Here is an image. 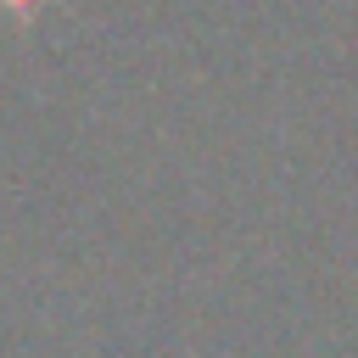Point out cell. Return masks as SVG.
<instances>
[{
	"mask_svg": "<svg viewBox=\"0 0 358 358\" xmlns=\"http://www.w3.org/2000/svg\"><path fill=\"white\" fill-rule=\"evenodd\" d=\"M6 6H11V11H28V6H34V0H6Z\"/></svg>",
	"mask_w": 358,
	"mask_h": 358,
	"instance_id": "1",
	"label": "cell"
}]
</instances>
